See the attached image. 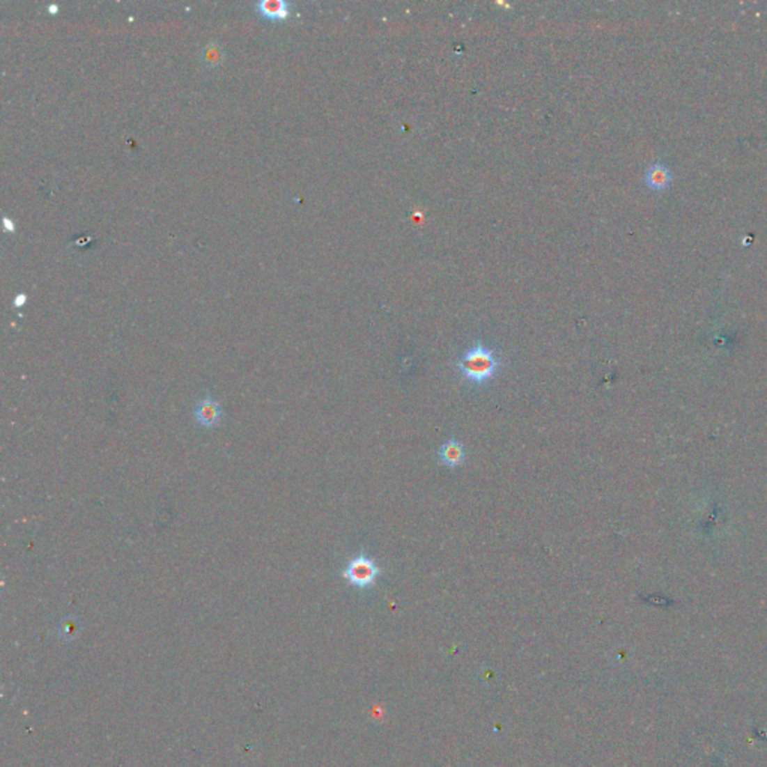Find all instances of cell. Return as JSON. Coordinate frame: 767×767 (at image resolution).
<instances>
[{"label": "cell", "mask_w": 767, "mask_h": 767, "mask_svg": "<svg viewBox=\"0 0 767 767\" xmlns=\"http://www.w3.org/2000/svg\"><path fill=\"white\" fill-rule=\"evenodd\" d=\"M499 357L492 348L481 342H477L457 360V371L463 376V380L478 387L490 382L499 372Z\"/></svg>", "instance_id": "6da1fadb"}, {"label": "cell", "mask_w": 767, "mask_h": 767, "mask_svg": "<svg viewBox=\"0 0 767 767\" xmlns=\"http://www.w3.org/2000/svg\"><path fill=\"white\" fill-rule=\"evenodd\" d=\"M382 574V568L366 553H358L348 562L342 573L343 579L357 589H371Z\"/></svg>", "instance_id": "7a4b0ae2"}, {"label": "cell", "mask_w": 767, "mask_h": 767, "mask_svg": "<svg viewBox=\"0 0 767 767\" xmlns=\"http://www.w3.org/2000/svg\"><path fill=\"white\" fill-rule=\"evenodd\" d=\"M194 417L198 426L204 427V429H215V427L221 424L224 418V411L221 403H219L215 397L204 396L203 399L196 403Z\"/></svg>", "instance_id": "3957f363"}, {"label": "cell", "mask_w": 767, "mask_h": 767, "mask_svg": "<svg viewBox=\"0 0 767 767\" xmlns=\"http://www.w3.org/2000/svg\"><path fill=\"white\" fill-rule=\"evenodd\" d=\"M672 180H673L672 169L663 162H656L651 165L647 168L644 176L646 186L655 192H663L665 189H669L672 186Z\"/></svg>", "instance_id": "277c9868"}, {"label": "cell", "mask_w": 767, "mask_h": 767, "mask_svg": "<svg viewBox=\"0 0 767 767\" xmlns=\"http://www.w3.org/2000/svg\"><path fill=\"white\" fill-rule=\"evenodd\" d=\"M437 459L447 467H459L465 463L466 453L465 445L457 440H448L445 441L440 451H437Z\"/></svg>", "instance_id": "5b68a950"}, {"label": "cell", "mask_w": 767, "mask_h": 767, "mask_svg": "<svg viewBox=\"0 0 767 767\" xmlns=\"http://www.w3.org/2000/svg\"><path fill=\"white\" fill-rule=\"evenodd\" d=\"M293 6L294 5L291 2H286V0H260L255 5L258 14L270 20H284L290 17Z\"/></svg>", "instance_id": "8992f818"}, {"label": "cell", "mask_w": 767, "mask_h": 767, "mask_svg": "<svg viewBox=\"0 0 767 767\" xmlns=\"http://www.w3.org/2000/svg\"><path fill=\"white\" fill-rule=\"evenodd\" d=\"M225 57V52L224 48L221 47V44L217 42H210L207 44L203 49H201V59L203 62L208 66H217L221 65L222 61Z\"/></svg>", "instance_id": "52a82bcc"}, {"label": "cell", "mask_w": 767, "mask_h": 767, "mask_svg": "<svg viewBox=\"0 0 767 767\" xmlns=\"http://www.w3.org/2000/svg\"><path fill=\"white\" fill-rule=\"evenodd\" d=\"M26 298H27L26 294H18V295L14 298V306L18 307V306L24 304V303H26Z\"/></svg>", "instance_id": "ba28073f"}, {"label": "cell", "mask_w": 767, "mask_h": 767, "mask_svg": "<svg viewBox=\"0 0 767 767\" xmlns=\"http://www.w3.org/2000/svg\"><path fill=\"white\" fill-rule=\"evenodd\" d=\"M3 222H5V225L8 226V230H9V231H14V224H9V219H8V217L3 219Z\"/></svg>", "instance_id": "9c48e42d"}]
</instances>
